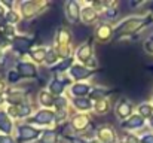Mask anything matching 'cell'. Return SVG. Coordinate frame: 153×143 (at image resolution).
Returning a JSON list of instances; mask_svg holds the SVG:
<instances>
[{"instance_id":"obj_1","label":"cell","mask_w":153,"mask_h":143,"mask_svg":"<svg viewBox=\"0 0 153 143\" xmlns=\"http://www.w3.org/2000/svg\"><path fill=\"white\" fill-rule=\"evenodd\" d=\"M52 118H53V115H52L51 112H48V110H42V112H39V113L36 115L34 121L39 122V124H49V122L52 121Z\"/></svg>"},{"instance_id":"obj_2","label":"cell","mask_w":153,"mask_h":143,"mask_svg":"<svg viewBox=\"0 0 153 143\" xmlns=\"http://www.w3.org/2000/svg\"><path fill=\"white\" fill-rule=\"evenodd\" d=\"M19 131H21V137L25 139V140L34 139V137L39 134V131H36V130H33V128H30V127H21Z\"/></svg>"},{"instance_id":"obj_3","label":"cell","mask_w":153,"mask_h":143,"mask_svg":"<svg viewBox=\"0 0 153 143\" xmlns=\"http://www.w3.org/2000/svg\"><path fill=\"white\" fill-rule=\"evenodd\" d=\"M13 45L16 49H19V51H27L28 46H30V40H25V39H22V37H16L15 40H13Z\"/></svg>"},{"instance_id":"obj_4","label":"cell","mask_w":153,"mask_h":143,"mask_svg":"<svg viewBox=\"0 0 153 143\" xmlns=\"http://www.w3.org/2000/svg\"><path fill=\"white\" fill-rule=\"evenodd\" d=\"M89 72L86 70V69H83V67H80V66H74L73 69H71V75L74 76V78H77V79H80V78H83V76H86Z\"/></svg>"},{"instance_id":"obj_5","label":"cell","mask_w":153,"mask_h":143,"mask_svg":"<svg viewBox=\"0 0 153 143\" xmlns=\"http://www.w3.org/2000/svg\"><path fill=\"white\" fill-rule=\"evenodd\" d=\"M19 72L22 73V75H27V76H33L34 75V72H36V69L33 67V66H30V64H19Z\"/></svg>"},{"instance_id":"obj_6","label":"cell","mask_w":153,"mask_h":143,"mask_svg":"<svg viewBox=\"0 0 153 143\" xmlns=\"http://www.w3.org/2000/svg\"><path fill=\"white\" fill-rule=\"evenodd\" d=\"M126 127H129V128H135V127H140V125H143V118L141 116H132L126 124H125Z\"/></svg>"},{"instance_id":"obj_7","label":"cell","mask_w":153,"mask_h":143,"mask_svg":"<svg viewBox=\"0 0 153 143\" xmlns=\"http://www.w3.org/2000/svg\"><path fill=\"white\" fill-rule=\"evenodd\" d=\"M68 13H70V18H71L73 21H76V19H77L79 12H77V4H76L74 1L68 3Z\"/></svg>"},{"instance_id":"obj_8","label":"cell","mask_w":153,"mask_h":143,"mask_svg":"<svg viewBox=\"0 0 153 143\" xmlns=\"http://www.w3.org/2000/svg\"><path fill=\"white\" fill-rule=\"evenodd\" d=\"M0 128L3 131H6V133L10 130V122L7 121V118H6L4 113H0Z\"/></svg>"},{"instance_id":"obj_9","label":"cell","mask_w":153,"mask_h":143,"mask_svg":"<svg viewBox=\"0 0 153 143\" xmlns=\"http://www.w3.org/2000/svg\"><path fill=\"white\" fill-rule=\"evenodd\" d=\"M73 94L74 95H83L88 93V87L86 85H76V87H73Z\"/></svg>"},{"instance_id":"obj_10","label":"cell","mask_w":153,"mask_h":143,"mask_svg":"<svg viewBox=\"0 0 153 143\" xmlns=\"http://www.w3.org/2000/svg\"><path fill=\"white\" fill-rule=\"evenodd\" d=\"M74 104H76L79 109H89V107H91V103H89L88 100H85V98H77V100L74 101Z\"/></svg>"},{"instance_id":"obj_11","label":"cell","mask_w":153,"mask_h":143,"mask_svg":"<svg viewBox=\"0 0 153 143\" xmlns=\"http://www.w3.org/2000/svg\"><path fill=\"white\" fill-rule=\"evenodd\" d=\"M55 142H56V134H55L53 131L46 133V134L43 136V140H42V143H55Z\"/></svg>"},{"instance_id":"obj_12","label":"cell","mask_w":153,"mask_h":143,"mask_svg":"<svg viewBox=\"0 0 153 143\" xmlns=\"http://www.w3.org/2000/svg\"><path fill=\"white\" fill-rule=\"evenodd\" d=\"M119 107H122V110H119V115H120V116H126V115H129L131 107H129V104H128V103H122Z\"/></svg>"},{"instance_id":"obj_13","label":"cell","mask_w":153,"mask_h":143,"mask_svg":"<svg viewBox=\"0 0 153 143\" xmlns=\"http://www.w3.org/2000/svg\"><path fill=\"white\" fill-rule=\"evenodd\" d=\"M140 113H141L143 116H149V115L152 113V107H150L149 104H141V106H140Z\"/></svg>"},{"instance_id":"obj_14","label":"cell","mask_w":153,"mask_h":143,"mask_svg":"<svg viewBox=\"0 0 153 143\" xmlns=\"http://www.w3.org/2000/svg\"><path fill=\"white\" fill-rule=\"evenodd\" d=\"M62 88H64V85H62L61 82H58V81H56V82H53V84L51 85L52 93H56V94H58V93H61V91H62Z\"/></svg>"},{"instance_id":"obj_15","label":"cell","mask_w":153,"mask_h":143,"mask_svg":"<svg viewBox=\"0 0 153 143\" xmlns=\"http://www.w3.org/2000/svg\"><path fill=\"white\" fill-rule=\"evenodd\" d=\"M70 63H71L70 60H65V61H64L62 64H59V66H58V67L55 69V72H58V70H64L65 67H68V66H70Z\"/></svg>"},{"instance_id":"obj_16","label":"cell","mask_w":153,"mask_h":143,"mask_svg":"<svg viewBox=\"0 0 153 143\" xmlns=\"http://www.w3.org/2000/svg\"><path fill=\"white\" fill-rule=\"evenodd\" d=\"M76 34H79L77 36L79 39H83V37H86V30L85 28H77L76 30Z\"/></svg>"},{"instance_id":"obj_17","label":"cell","mask_w":153,"mask_h":143,"mask_svg":"<svg viewBox=\"0 0 153 143\" xmlns=\"http://www.w3.org/2000/svg\"><path fill=\"white\" fill-rule=\"evenodd\" d=\"M141 143H153V134H149V136H144Z\"/></svg>"},{"instance_id":"obj_18","label":"cell","mask_w":153,"mask_h":143,"mask_svg":"<svg viewBox=\"0 0 153 143\" xmlns=\"http://www.w3.org/2000/svg\"><path fill=\"white\" fill-rule=\"evenodd\" d=\"M42 101H43V104H49L52 100L51 97H48V94H42Z\"/></svg>"},{"instance_id":"obj_19","label":"cell","mask_w":153,"mask_h":143,"mask_svg":"<svg viewBox=\"0 0 153 143\" xmlns=\"http://www.w3.org/2000/svg\"><path fill=\"white\" fill-rule=\"evenodd\" d=\"M22 109H19V115H28V112H30V109L27 107V106H21Z\"/></svg>"},{"instance_id":"obj_20","label":"cell","mask_w":153,"mask_h":143,"mask_svg":"<svg viewBox=\"0 0 153 143\" xmlns=\"http://www.w3.org/2000/svg\"><path fill=\"white\" fill-rule=\"evenodd\" d=\"M79 55H80V58H83V57H85V58H86V57H88V55H89V49H85V51H83V49H82V51H80V52H79Z\"/></svg>"},{"instance_id":"obj_21","label":"cell","mask_w":153,"mask_h":143,"mask_svg":"<svg viewBox=\"0 0 153 143\" xmlns=\"http://www.w3.org/2000/svg\"><path fill=\"white\" fill-rule=\"evenodd\" d=\"M0 143H12L9 137H0Z\"/></svg>"},{"instance_id":"obj_22","label":"cell","mask_w":153,"mask_h":143,"mask_svg":"<svg viewBox=\"0 0 153 143\" xmlns=\"http://www.w3.org/2000/svg\"><path fill=\"white\" fill-rule=\"evenodd\" d=\"M9 79H10V81H16V79H18V75H16V73H10V75H9Z\"/></svg>"},{"instance_id":"obj_23","label":"cell","mask_w":153,"mask_h":143,"mask_svg":"<svg viewBox=\"0 0 153 143\" xmlns=\"http://www.w3.org/2000/svg\"><path fill=\"white\" fill-rule=\"evenodd\" d=\"M10 21H16V15L15 13H9V16H7Z\"/></svg>"},{"instance_id":"obj_24","label":"cell","mask_w":153,"mask_h":143,"mask_svg":"<svg viewBox=\"0 0 153 143\" xmlns=\"http://www.w3.org/2000/svg\"><path fill=\"white\" fill-rule=\"evenodd\" d=\"M128 143H137L135 137H128Z\"/></svg>"},{"instance_id":"obj_25","label":"cell","mask_w":153,"mask_h":143,"mask_svg":"<svg viewBox=\"0 0 153 143\" xmlns=\"http://www.w3.org/2000/svg\"><path fill=\"white\" fill-rule=\"evenodd\" d=\"M73 143H85V142L80 140V139H73Z\"/></svg>"},{"instance_id":"obj_26","label":"cell","mask_w":153,"mask_h":143,"mask_svg":"<svg viewBox=\"0 0 153 143\" xmlns=\"http://www.w3.org/2000/svg\"><path fill=\"white\" fill-rule=\"evenodd\" d=\"M150 125H152V127H153V118H152V119H150Z\"/></svg>"},{"instance_id":"obj_27","label":"cell","mask_w":153,"mask_h":143,"mask_svg":"<svg viewBox=\"0 0 153 143\" xmlns=\"http://www.w3.org/2000/svg\"><path fill=\"white\" fill-rule=\"evenodd\" d=\"M0 12H3V10H1V9H0Z\"/></svg>"},{"instance_id":"obj_28","label":"cell","mask_w":153,"mask_h":143,"mask_svg":"<svg viewBox=\"0 0 153 143\" xmlns=\"http://www.w3.org/2000/svg\"><path fill=\"white\" fill-rule=\"evenodd\" d=\"M94 143H97V142H94Z\"/></svg>"}]
</instances>
